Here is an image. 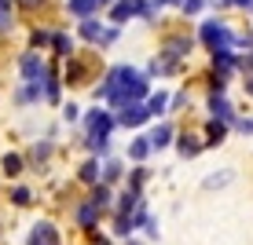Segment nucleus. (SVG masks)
I'll return each instance as SVG.
<instances>
[{
  "instance_id": "21",
  "label": "nucleus",
  "mask_w": 253,
  "mask_h": 245,
  "mask_svg": "<svg viewBox=\"0 0 253 245\" xmlns=\"http://www.w3.org/2000/svg\"><path fill=\"white\" fill-rule=\"evenodd\" d=\"M88 146H92V150H99V154H107L110 143H107V139H88Z\"/></svg>"
},
{
  "instance_id": "15",
  "label": "nucleus",
  "mask_w": 253,
  "mask_h": 245,
  "mask_svg": "<svg viewBox=\"0 0 253 245\" xmlns=\"http://www.w3.org/2000/svg\"><path fill=\"white\" fill-rule=\"evenodd\" d=\"M147 150H151V143H147V139H136V143H132V150H128V154H132L136 161H139V157H147Z\"/></svg>"
},
{
  "instance_id": "11",
  "label": "nucleus",
  "mask_w": 253,
  "mask_h": 245,
  "mask_svg": "<svg viewBox=\"0 0 253 245\" xmlns=\"http://www.w3.org/2000/svg\"><path fill=\"white\" fill-rule=\"evenodd\" d=\"M118 205H121V216H128V212H132V209L139 205V194H136V190H128V194H121Z\"/></svg>"
},
{
  "instance_id": "25",
  "label": "nucleus",
  "mask_w": 253,
  "mask_h": 245,
  "mask_svg": "<svg viewBox=\"0 0 253 245\" xmlns=\"http://www.w3.org/2000/svg\"><path fill=\"white\" fill-rule=\"evenodd\" d=\"M19 4H22V7H33V4H41V0H19Z\"/></svg>"
},
{
  "instance_id": "13",
  "label": "nucleus",
  "mask_w": 253,
  "mask_h": 245,
  "mask_svg": "<svg viewBox=\"0 0 253 245\" xmlns=\"http://www.w3.org/2000/svg\"><path fill=\"white\" fill-rule=\"evenodd\" d=\"M11 26V0H0V30Z\"/></svg>"
},
{
  "instance_id": "4",
  "label": "nucleus",
  "mask_w": 253,
  "mask_h": 245,
  "mask_svg": "<svg viewBox=\"0 0 253 245\" xmlns=\"http://www.w3.org/2000/svg\"><path fill=\"white\" fill-rule=\"evenodd\" d=\"M147 117H151V113H147V106H136V103H132V106H125V110H121V117H118V121L132 128V125H143Z\"/></svg>"
},
{
  "instance_id": "3",
  "label": "nucleus",
  "mask_w": 253,
  "mask_h": 245,
  "mask_svg": "<svg viewBox=\"0 0 253 245\" xmlns=\"http://www.w3.org/2000/svg\"><path fill=\"white\" fill-rule=\"evenodd\" d=\"M30 242L33 245H59V234H55V227H51V223H37V227H33V234H30Z\"/></svg>"
},
{
  "instance_id": "20",
  "label": "nucleus",
  "mask_w": 253,
  "mask_h": 245,
  "mask_svg": "<svg viewBox=\"0 0 253 245\" xmlns=\"http://www.w3.org/2000/svg\"><path fill=\"white\" fill-rule=\"evenodd\" d=\"M118 176H121V165L110 161V165H107V176H103V179H118Z\"/></svg>"
},
{
  "instance_id": "16",
  "label": "nucleus",
  "mask_w": 253,
  "mask_h": 245,
  "mask_svg": "<svg viewBox=\"0 0 253 245\" xmlns=\"http://www.w3.org/2000/svg\"><path fill=\"white\" fill-rule=\"evenodd\" d=\"M162 110H165V95L158 92V95H154L151 103H147V113H162Z\"/></svg>"
},
{
  "instance_id": "1",
  "label": "nucleus",
  "mask_w": 253,
  "mask_h": 245,
  "mask_svg": "<svg viewBox=\"0 0 253 245\" xmlns=\"http://www.w3.org/2000/svg\"><path fill=\"white\" fill-rule=\"evenodd\" d=\"M84 125H88V139H107L110 136V128H114V117H110L107 110H95V113H88V121H84Z\"/></svg>"
},
{
  "instance_id": "9",
  "label": "nucleus",
  "mask_w": 253,
  "mask_h": 245,
  "mask_svg": "<svg viewBox=\"0 0 253 245\" xmlns=\"http://www.w3.org/2000/svg\"><path fill=\"white\" fill-rule=\"evenodd\" d=\"M107 201H110V187H107V183H99V187L92 190L88 205H95V209H103V205H107Z\"/></svg>"
},
{
  "instance_id": "7",
  "label": "nucleus",
  "mask_w": 253,
  "mask_h": 245,
  "mask_svg": "<svg viewBox=\"0 0 253 245\" xmlns=\"http://www.w3.org/2000/svg\"><path fill=\"white\" fill-rule=\"evenodd\" d=\"M66 7H70V15H81V19H88V15H92L99 4H95V0H70Z\"/></svg>"
},
{
  "instance_id": "12",
  "label": "nucleus",
  "mask_w": 253,
  "mask_h": 245,
  "mask_svg": "<svg viewBox=\"0 0 253 245\" xmlns=\"http://www.w3.org/2000/svg\"><path fill=\"white\" fill-rule=\"evenodd\" d=\"M4 172H7V176H19V172H22V157L19 154H7L4 157Z\"/></svg>"
},
{
  "instance_id": "5",
  "label": "nucleus",
  "mask_w": 253,
  "mask_h": 245,
  "mask_svg": "<svg viewBox=\"0 0 253 245\" xmlns=\"http://www.w3.org/2000/svg\"><path fill=\"white\" fill-rule=\"evenodd\" d=\"M22 77L26 81H41V77H44V63H41L37 55H26L22 59Z\"/></svg>"
},
{
  "instance_id": "26",
  "label": "nucleus",
  "mask_w": 253,
  "mask_h": 245,
  "mask_svg": "<svg viewBox=\"0 0 253 245\" xmlns=\"http://www.w3.org/2000/svg\"><path fill=\"white\" fill-rule=\"evenodd\" d=\"M158 4H180V0H158Z\"/></svg>"
},
{
  "instance_id": "24",
  "label": "nucleus",
  "mask_w": 253,
  "mask_h": 245,
  "mask_svg": "<svg viewBox=\"0 0 253 245\" xmlns=\"http://www.w3.org/2000/svg\"><path fill=\"white\" fill-rule=\"evenodd\" d=\"M184 7H187V11H198V7H202V0H184Z\"/></svg>"
},
{
  "instance_id": "23",
  "label": "nucleus",
  "mask_w": 253,
  "mask_h": 245,
  "mask_svg": "<svg viewBox=\"0 0 253 245\" xmlns=\"http://www.w3.org/2000/svg\"><path fill=\"white\" fill-rule=\"evenodd\" d=\"M63 117H66V121H77V106H74V103H70V106L63 110Z\"/></svg>"
},
{
  "instance_id": "27",
  "label": "nucleus",
  "mask_w": 253,
  "mask_h": 245,
  "mask_svg": "<svg viewBox=\"0 0 253 245\" xmlns=\"http://www.w3.org/2000/svg\"><path fill=\"white\" fill-rule=\"evenodd\" d=\"M95 4H107V0H95Z\"/></svg>"
},
{
  "instance_id": "6",
  "label": "nucleus",
  "mask_w": 253,
  "mask_h": 245,
  "mask_svg": "<svg viewBox=\"0 0 253 245\" xmlns=\"http://www.w3.org/2000/svg\"><path fill=\"white\" fill-rule=\"evenodd\" d=\"M139 7H143L139 0H118L114 11H110V19H114V22H125L128 15H136V11H139Z\"/></svg>"
},
{
  "instance_id": "10",
  "label": "nucleus",
  "mask_w": 253,
  "mask_h": 245,
  "mask_svg": "<svg viewBox=\"0 0 253 245\" xmlns=\"http://www.w3.org/2000/svg\"><path fill=\"white\" fill-rule=\"evenodd\" d=\"M169 136H172V128L162 125V128H154V132L147 136V143H151V146H165V143H169Z\"/></svg>"
},
{
  "instance_id": "14",
  "label": "nucleus",
  "mask_w": 253,
  "mask_h": 245,
  "mask_svg": "<svg viewBox=\"0 0 253 245\" xmlns=\"http://www.w3.org/2000/svg\"><path fill=\"white\" fill-rule=\"evenodd\" d=\"M81 179L95 183V179H99V165H95V161H88V165H84V169H81Z\"/></svg>"
},
{
  "instance_id": "18",
  "label": "nucleus",
  "mask_w": 253,
  "mask_h": 245,
  "mask_svg": "<svg viewBox=\"0 0 253 245\" xmlns=\"http://www.w3.org/2000/svg\"><path fill=\"white\" fill-rule=\"evenodd\" d=\"M70 48H74V44H70V40L63 37V33H59V37H55V51H63V55H70Z\"/></svg>"
},
{
  "instance_id": "22",
  "label": "nucleus",
  "mask_w": 253,
  "mask_h": 245,
  "mask_svg": "<svg viewBox=\"0 0 253 245\" xmlns=\"http://www.w3.org/2000/svg\"><path fill=\"white\" fill-rule=\"evenodd\" d=\"M48 99H51V103L59 99V81H48Z\"/></svg>"
},
{
  "instance_id": "8",
  "label": "nucleus",
  "mask_w": 253,
  "mask_h": 245,
  "mask_svg": "<svg viewBox=\"0 0 253 245\" xmlns=\"http://www.w3.org/2000/svg\"><path fill=\"white\" fill-rule=\"evenodd\" d=\"M95 220H99V209H95V205H81V209H77V223H81V227H92Z\"/></svg>"
},
{
  "instance_id": "19",
  "label": "nucleus",
  "mask_w": 253,
  "mask_h": 245,
  "mask_svg": "<svg viewBox=\"0 0 253 245\" xmlns=\"http://www.w3.org/2000/svg\"><path fill=\"white\" fill-rule=\"evenodd\" d=\"M11 198H15V205H30V190H22V187H19V190H15V194H11Z\"/></svg>"
},
{
  "instance_id": "2",
  "label": "nucleus",
  "mask_w": 253,
  "mask_h": 245,
  "mask_svg": "<svg viewBox=\"0 0 253 245\" xmlns=\"http://www.w3.org/2000/svg\"><path fill=\"white\" fill-rule=\"evenodd\" d=\"M81 37H88V40H99V44H110V40L118 37V30H103L99 22L84 19V22H81Z\"/></svg>"
},
{
  "instance_id": "17",
  "label": "nucleus",
  "mask_w": 253,
  "mask_h": 245,
  "mask_svg": "<svg viewBox=\"0 0 253 245\" xmlns=\"http://www.w3.org/2000/svg\"><path fill=\"white\" fill-rule=\"evenodd\" d=\"M114 231H118V234H128V231H132V220H128V216H118V227H114Z\"/></svg>"
}]
</instances>
